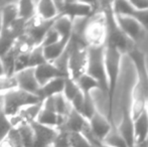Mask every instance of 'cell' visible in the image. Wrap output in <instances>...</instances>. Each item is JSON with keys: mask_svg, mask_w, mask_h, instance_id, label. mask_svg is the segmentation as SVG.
Segmentation results:
<instances>
[{"mask_svg": "<svg viewBox=\"0 0 148 147\" xmlns=\"http://www.w3.org/2000/svg\"><path fill=\"white\" fill-rule=\"evenodd\" d=\"M128 57L135 70L136 81L131 92L130 111L133 119L147 109L148 105V69L145 55L137 46L128 53Z\"/></svg>", "mask_w": 148, "mask_h": 147, "instance_id": "cell-1", "label": "cell"}, {"mask_svg": "<svg viewBox=\"0 0 148 147\" xmlns=\"http://www.w3.org/2000/svg\"><path fill=\"white\" fill-rule=\"evenodd\" d=\"M74 34L80 37L88 47L105 46L107 32L105 15L102 8L89 18L84 19L83 25L78 29H74Z\"/></svg>", "mask_w": 148, "mask_h": 147, "instance_id": "cell-2", "label": "cell"}, {"mask_svg": "<svg viewBox=\"0 0 148 147\" xmlns=\"http://www.w3.org/2000/svg\"><path fill=\"white\" fill-rule=\"evenodd\" d=\"M102 10L105 15L106 22V43L105 45L117 47L123 55H127L136 45L128 36L123 32L119 26L116 14L114 13L112 8V2H104L102 3Z\"/></svg>", "mask_w": 148, "mask_h": 147, "instance_id": "cell-3", "label": "cell"}, {"mask_svg": "<svg viewBox=\"0 0 148 147\" xmlns=\"http://www.w3.org/2000/svg\"><path fill=\"white\" fill-rule=\"evenodd\" d=\"M123 53L115 46L105 45V61H106V71H107L108 80V119L114 124L113 122V108H114V99H115L116 90L119 76L121 70V59Z\"/></svg>", "mask_w": 148, "mask_h": 147, "instance_id": "cell-4", "label": "cell"}, {"mask_svg": "<svg viewBox=\"0 0 148 147\" xmlns=\"http://www.w3.org/2000/svg\"><path fill=\"white\" fill-rule=\"evenodd\" d=\"M88 63V46L78 36L73 34L66 49V68L69 78L77 81L86 74Z\"/></svg>", "mask_w": 148, "mask_h": 147, "instance_id": "cell-5", "label": "cell"}, {"mask_svg": "<svg viewBox=\"0 0 148 147\" xmlns=\"http://www.w3.org/2000/svg\"><path fill=\"white\" fill-rule=\"evenodd\" d=\"M86 74L94 78L100 84L101 92L106 96L108 95V80L106 71L105 46L88 47V63Z\"/></svg>", "mask_w": 148, "mask_h": 147, "instance_id": "cell-6", "label": "cell"}, {"mask_svg": "<svg viewBox=\"0 0 148 147\" xmlns=\"http://www.w3.org/2000/svg\"><path fill=\"white\" fill-rule=\"evenodd\" d=\"M42 101V99L36 95L30 94L17 88L4 94L1 98V104L5 114L10 118L17 114L21 109L40 103Z\"/></svg>", "mask_w": 148, "mask_h": 147, "instance_id": "cell-7", "label": "cell"}, {"mask_svg": "<svg viewBox=\"0 0 148 147\" xmlns=\"http://www.w3.org/2000/svg\"><path fill=\"white\" fill-rule=\"evenodd\" d=\"M60 16H66L73 21L86 19L93 15L97 8L95 3L83 1H55Z\"/></svg>", "mask_w": 148, "mask_h": 147, "instance_id": "cell-8", "label": "cell"}, {"mask_svg": "<svg viewBox=\"0 0 148 147\" xmlns=\"http://www.w3.org/2000/svg\"><path fill=\"white\" fill-rule=\"evenodd\" d=\"M36 122L42 125L49 126V127L57 128L59 130L62 127V125L64 124V120L60 117L56 111L53 97L43 100L42 107H41L40 113H39Z\"/></svg>", "mask_w": 148, "mask_h": 147, "instance_id": "cell-9", "label": "cell"}, {"mask_svg": "<svg viewBox=\"0 0 148 147\" xmlns=\"http://www.w3.org/2000/svg\"><path fill=\"white\" fill-rule=\"evenodd\" d=\"M34 134L33 147H51L60 135V130L57 128L49 127L37 122L31 124Z\"/></svg>", "mask_w": 148, "mask_h": 147, "instance_id": "cell-10", "label": "cell"}, {"mask_svg": "<svg viewBox=\"0 0 148 147\" xmlns=\"http://www.w3.org/2000/svg\"><path fill=\"white\" fill-rule=\"evenodd\" d=\"M89 125L94 137L102 143L105 141L107 136L115 127V125L108 119V117L100 113L99 111L92 116V118L89 120Z\"/></svg>", "mask_w": 148, "mask_h": 147, "instance_id": "cell-11", "label": "cell"}, {"mask_svg": "<svg viewBox=\"0 0 148 147\" xmlns=\"http://www.w3.org/2000/svg\"><path fill=\"white\" fill-rule=\"evenodd\" d=\"M55 20H51V21H45V20H41L38 17L33 18L31 21L27 23L26 26V31L25 34L31 39L33 43L36 46L41 45L43 39L47 32L53 28Z\"/></svg>", "mask_w": 148, "mask_h": 147, "instance_id": "cell-12", "label": "cell"}, {"mask_svg": "<svg viewBox=\"0 0 148 147\" xmlns=\"http://www.w3.org/2000/svg\"><path fill=\"white\" fill-rule=\"evenodd\" d=\"M116 129L121 134V136L124 138L128 147H136L134 133V120H133L132 114L130 111V102H129V105L126 102H124L122 110V120H121L120 125Z\"/></svg>", "mask_w": 148, "mask_h": 147, "instance_id": "cell-13", "label": "cell"}, {"mask_svg": "<svg viewBox=\"0 0 148 147\" xmlns=\"http://www.w3.org/2000/svg\"><path fill=\"white\" fill-rule=\"evenodd\" d=\"M42 102L25 107L21 109L17 114L10 117L9 119L13 128H18L23 125H31L32 123L36 122L42 107Z\"/></svg>", "mask_w": 148, "mask_h": 147, "instance_id": "cell-14", "label": "cell"}, {"mask_svg": "<svg viewBox=\"0 0 148 147\" xmlns=\"http://www.w3.org/2000/svg\"><path fill=\"white\" fill-rule=\"evenodd\" d=\"M116 18L123 32L134 43L143 36L145 29L140 24V22L134 17L126 15H116Z\"/></svg>", "mask_w": 148, "mask_h": 147, "instance_id": "cell-15", "label": "cell"}, {"mask_svg": "<svg viewBox=\"0 0 148 147\" xmlns=\"http://www.w3.org/2000/svg\"><path fill=\"white\" fill-rule=\"evenodd\" d=\"M14 78H15L16 82H17L18 88L27 93L36 95V96L39 97L40 86H39L38 82H37L34 69H30L29 68V69H25L23 71L17 72V73L14 74Z\"/></svg>", "mask_w": 148, "mask_h": 147, "instance_id": "cell-16", "label": "cell"}, {"mask_svg": "<svg viewBox=\"0 0 148 147\" xmlns=\"http://www.w3.org/2000/svg\"><path fill=\"white\" fill-rule=\"evenodd\" d=\"M88 127H89L88 120L83 115H81L80 113L75 111L74 109H72V111L69 114L66 122L62 125V127L60 129V131H64L66 133L83 134L88 129Z\"/></svg>", "mask_w": 148, "mask_h": 147, "instance_id": "cell-17", "label": "cell"}, {"mask_svg": "<svg viewBox=\"0 0 148 147\" xmlns=\"http://www.w3.org/2000/svg\"><path fill=\"white\" fill-rule=\"evenodd\" d=\"M35 76H36L37 82L39 86L42 87L47 83L55 80L58 78H68L64 72H62L59 68L53 63H47L45 65H41L39 67L35 68Z\"/></svg>", "mask_w": 148, "mask_h": 147, "instance_id": "cell-18", "label": "cell"}, {"mask_svg": "<svg viewBox=\"0 0 148 147\" xmlns=\"http://www.w3.org/2000/svg\"><path fill=\"white\" fill-rule=\"evenodd\" d=\"M134 120V133L136 146L148 142V110L146 109Z\"/></svg>", "mask_w": 148, "mask_h": 147, "instance_id": "cell-19", "label": "cell"}, {"mask_svg": "<svg viewBox=\"0 0 148 147\" xmlns=\"http://www.w3.org/2000/svg\"><path fill=\"white\" fill-rule=\"evenodd\" d=\"M60 16L59 10L55 1L41 0L36 1V17L45 21L57 19Z\"/></svg>", "mask_w": 148, "mask_h": 147, "instance_id": "cell-20", "label": "cell"}, {"mask_svg": "<svg viewBox=\"0 0 148 147\" xmlns=\"http://www.w3.org/2000/svg\"><path fill=\"white\" fill-rule=\"evenodd\" d=\"M72 37H64L58 42L49 45V46L43 47L45 59L49 63H55L57 59H59L68 49L70 41Z\"/></svg>", "mask_w": 148, "mask_h": 147, "instance_id": "cell-21", "label": "cell"}, {"mask_svg": "<svg viewBox=\"0 0 148 147\" xmlns=\"http://www.w3.org/2000/svg\"><path fill=\"white\" fill-rule=\"evenodd\" d=\"M1 10H0V15H1L2 21H3L4 29L12 24L14 21L19 18L18 16V5L17 1H4L0 2Z\"/></svg>", "mask_w": 148, "mask_h": 147, "instance_id": "cell-22", "label": "cell"}, {"mask_svg": "<svg viewBox=\"0 0 148 147\" xmlns=\"http://www.w3.org/2000/svg\"><path fill=\"white\" fill-rule=\"evenodd\" d=\"M66 79V78H58L43 85L42 87H40V90H39V97L42 100H45V99L51 98V97L62 94Z\"/></svg>", "mask_w": 148, "mask_h": 147, "instance_id": "cell-23", "label": "cell"}, {"mask_svg": "<svg viewBox=\"0 0 148 147\" xmlns=\"http://www.w3.org/2000/svg\"><path fill=\"white\" fill-rule=\"evenodd\" d=\"M18 16L25 22H29L36 17V1L22 0L17 1Z\"/></svg>", "mask_w": 148, "mask_h": 147, "instance_id": "cell-24", "label": "cell"}, {"mask_svg": "<svg viewBox=\"0 0 148 147\" xmlns=\"http://www.w3.org/2000/svg\"><path fill=\"white\" fill-rule=\"evenodd\" d=\"M53 28L60 34L62 38L72 37L74 34V21L66 16H59L53 23Z\"/></svg>", "mask_w": 148, "mask_h": 147, "instance_id": "cell-25", "label": "cell"}, {"mask_svg": "<svg viewBox=\"0 0 148 147\" xmlns=\"http://www.w3.org/2000/svg\"><path fill=\"white\" fill-rule=\"evenodd\" d=\"M76 82L84 95H92V92L94 90L101 91L99 83L88 74H84L83 76H81Z\"/></svg>", "mask_w": 148, "mask_h": 147, "instance_id": "cell-26", "label": "cell"}, {"mask_svg": "<svg viewBox=\"0 0 148 147\" xmlns=\"http://www.w3.org/2000/svg\"><path fill=\"white\" fill-rule=\"evenodd\" d=\"M49 63L45 59L43 47L41 45L35 46L32 51L28 53V68L30 69H35L41 65Z\"/></svg>", "mask_w": 148, "mask_h": 147, "instance_id": "cell-27", "label": "cell"}, {"mask_svg": "<svg viewBox=\"0 0 148 147\" xmlns=\"http://www.w3.org/2000/svg\"><path fill=\"white\" fill-rule=\"evenodd\" d=\"M82 93V91L80 90L78 84L75 80L71 78H66V83H64V92L62 95L64 96V98L69 101V103H72L76 97H78L79 95Z\"/></svg>", "mask_w": 148, "mask_h": 147, "instance_id": "cell-28", "label": "cell"}, {"mask_svg": "<svg viewBox=\"0 0 148 147\" xmlns=\"http://www.w3.org/2000/svg\"><path fill=\"white\" fill-rule=\"evenodd\" d=\"M0 147H24L21 137L17 129H12V131L0 141Z\"/></svg>", "mask_w": 148, "mask_h": 147, "instance_id": "cell-29", "label": "cell"}, {"mask_svg": "<svg viewBox=\"0 0 148 147\" xmlns=\"http://www.w3.org/2000/svg\"><path fill=\"white\" fill-rule=\"evenodd\" d=\"M12 129L14 128L10 122L9 117L4 112L2 104H0V141L3 140L12 131Z\"/></svg>", "mask_w": 148, "mask_h": 147, "instance_id": "cell-30", "label": "cell"}, {"mask_svg": "<svg viewBox=\"0 0 148 147\" xmlns=\"http://www.w3.org/2000/svg\"><path fill=\"white\" fill-rule=\"evenodd\" d=\"M18 130L20 137H21L22 143L24 147H33V141H34V134L31 125H23L18 128H15Z\"/></svg>", "mask_w": 148, "mask_h": 147, "instance_id": "cell-31", "label": "cell"}, {"mask_svg": "<svg viewBox=\"0 0 148 147\" xmlns=\"http://www.w3.org/2000/svg\"><path fill=\"white\" fill-rule=\"evenodd\" d=\"M17 88V82H16L14 76L0 77V102H1V98L4 94Z\"/></svg>", "mask_w": 148, "mask_h": 147, "instance_id": "cell-32", "label": "cell"}, {"mask_svg": "<svg viewBox=\"0 0 148 147\" xmlns=\"http://www.w3.org/2000/svg\"><path fill=\"white\" fill-rule=\"evenodd\" d=\"M15 41L16 40L13 37L8 36L5 32L0 34V57H4L13 47Z\"/></svg>", "mask_w": 148, "mask_h": 147, "instance_id": "cell-33", "label": "cell"}, {"mask_svg": "<svg viewBox=\"0 0 148 147\" xmlns=\"http://www.w3.org/2000/svg\"><path fill=\"white\" fill-rule=\"evenodd\" d=\"M71 147H95L81 133H69Z\"/></svg>", "mask_w": 148, "mask_h": 147, "instance_id": "cell-34", "label": "cell"}, {"mask_svg": "<svg viewBox=\"0 0 148 147\" xmlns=\"http://www.w3.org/2000/svg\"><path fill=\"white\" fill-rule=\"evenodd\" d=\"M130 16H132L135 19L138 20L141 25L143 26V28L145 29V31H147L148 30V9L142 10V9H137V8L134 7V9H133Z\"/></svg>", "mask_w": 148, "mask_h": 147, "instance_id": "cell-35", "label": "cell"}, {"mask_svg": "<svg viewBox=\"0 0 148 147\" xmlns=\"http://www.w3.org/2000/svg\"><path fill=\"white\" fill-rule=\"evenodd\" d=\"M62 39V36H60V34L58 31H56L53 28H51L47 34L45 36V39H43L42 43H41V46L45 47V46H49V45L53 44V43L58 42L59 40Z\"/></svg>", "mask_w": 148, "mask_h": 147, "instance_id": "cell-36", "label": "cell"}, {"mask_svg": "<svg viewBox=\"0 0 148 147\" xmlns=\"http://www.w3.org/2000/svg\"><path fill=\"white\" fill-rule=\"evenodd\" d=\"M51 147H71L70 139H69V133L64 131H60V135L58 136L57 140L55 141Z\"/></svg>", "mask_w": 148, "mask_h": 147, "instance_id": "cell-37", "label": "cell"}, {"mask_svg": "<svg viewBox=\"0 0 148 147\" xmlns=\"http://www.w3.org/2000/svg\"><path fill=\"white\" fill-rule=\"evenodd\" d=\"M134 5L135 8L137 9H148V0H138V1H131Z\"/></svg>", "mask_w": 148, "mask_h": 147, "instance_id": "cell-38", "label": "cell"}, {"mask_svg": "<svg viewBox=\"0 0 148 147\" xmlns=\"http://www.w3.org/2000/svg\"><path fill=\"white\" fill-rule=\"evenodd\" d=\"M2 76H6V74H5V69H4V65L2 63L1 57H0V77Z\"/></svg>", "mask_w": 148, "mask_h": 147, "instance_id": "cell-39", "label": "cell"}, {"mask_svg": "<svg viewBox=\"0 0 148 147\" xmlns=\"http://www.w3.org/2000/svg\"><path fill=\"white\" fill-rule=\"evenodd\" d=\"M3 30H4V25H3V21H2L1 15H0V34L3 32Z\"/></svg>", "mask_w": 148, "mask_h": 147, "instance_id": "cell-40", "label": "cell"}, {"mask_svg": "<svg viewBox=\"0 0 148 147\" xmlns=\"http://www.w3.org/2000/svg\"><path fill=\"white\" fill-rule=\"evenodd\" d=\"M100 147H113V146H110V145H108V144H106V143H102L101 145H100Z\"/></svg>", "mask_w": 148, "mask_h": 147, "instance_id": "cell-41", "label": "cell"}, {"mask_svg": "<svg viewBox=\"0 0 148 147\" xmlns=\"http://www.w3.org/2000/svg\"><path fill=\"white\" fill-rule=\"evenodd\" d=\"M136 147H148V142H147V143L142 144V145H138V146H136Z\"/></svg>", "mask_w": 148, "mask_h": 147, "instance_id": "cell-42", "label": "cell"}, {"mask_svg": "<svg viewBox=\"0 0 148 147\" xmlns=\"http://www.w3.org/2000/svg\"><path fill=\"white\" fill-rule=\"evenodd\" d=\"M147 110H148V105H147Z\"/></svg>", "mask_w": 148, "mask_h": 147, "instance_id": "cell-43", "label": "cell"}, {"mask_svg": "<svg viewBox=\"0 0 148 147\" xmlns=\"http://www.w3.org/2000/svg\"><path fill=\"white\" fill-rule=\"evenodd\" d=\"M0 104H1V102H0Z\"/></svg>", "mask_w": 148, "mask_h": 147, "instance_id": "cell-44", "label": "cell"}]
</instances>
